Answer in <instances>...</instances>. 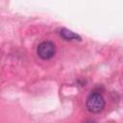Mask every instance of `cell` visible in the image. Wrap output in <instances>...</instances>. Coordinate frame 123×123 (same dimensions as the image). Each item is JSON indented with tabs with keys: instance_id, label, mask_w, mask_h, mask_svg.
I'll return each instance as SVG.
<instances>
[{
	"instance_id": "3",
	"label": "cell",
	"mask_w": 123,
	"mask_h": 123,
	"mask_svg": "<svg viewBox=\"0 0 123 123\" xmlns=\"http://www.w3.org/2000/svg\"><path fill=\"white\" fill-rule=\"evenodd\" d=\"M59 35L61 36V37H62L64 40L67 41H72V40H81V37L79 35H77L76 33L66 29V28H62L59 30Z\"/></svg>"
},
{
	"instance_id": "2",
	"label": "cell",
	"mask_w": 123,
	"mask_h": 123,
	"mask_svg": "<svg viewBox=\"0 0 123 123\" xmlns=\"http://www.w3.org/2000/svg\"><path fill=\"white\" fill-rule=\"evenodd\" d=\"M37 53L42 60H49L53 58L56 53L55 44L52 41H42L38 44Z\"/></svg>"
},
{
	"instance_id": "1",
	"label": "cell",
	"mask_w": 123,
	"mask_h": 123,
	"mask_svg": "<svg viewBox=\"0 0 123 123\" xmlns=\"http://www.w3.org/2000/svg\"><path fill=\"white\" fill-rule=\"evenodd\" d=\"M105 99L102 94L98 92H91L86 98V109L93 113L101 112L105 108Z\"/></svg>"
}]
</instances>
